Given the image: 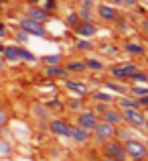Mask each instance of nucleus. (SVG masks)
<instances>
[{"mask_svg":"<svg viewBox=\"0 0 148 161\" xmlns=\"http://www.w3.org/2000/svg\"><path fill=\"white\" fill-rule=\"evenodd\" d=\"M122 145H124L126 157L130 161H144L146 159V143L138 141V139H126Z\"/></svg>","mask_w":148,"mask_h":161,"instance_id":"obj_1","label":"nucleus"},{"mask_svg":"<svg viewBox=\"0 0 148 161\" xmlns=\"http://www.w3.org/2000/svg\"><path fill=\"white\" fill-rule=\"evenodd\" d=\"M122 110V118L124 122H128L134 129H146V120H144V110L142 108H120Z\"/></svg>","mask_w":148,"mask_h":161,"instance_id":"obj_2","label":"nucleus"},{"mask_svg":"<svg viewBox=\"0 0 148 161\" xmlns=\"http://www.w3.org/2000/svg\"><path fill=\"white\" fill-rule=\"evenodd\" d=\"M18 25H20V31H24L27 35H35V37H41V39L47 37L45 25L39 23V20H35V19H31V16H23V19L18 20Z\"/></svg>","mask_w":148,"mask_h":161,"instance_id":"obj_3","label":"nucleus"},{"mask_svg":"<svg viewBox=\"0 0 148 161\" xmlns=\"http://www.w3.org/2000/svg\"><path fill=\"white\" fill-rule=\"evenodd\" d=\"M104 155L105 157H112V159H118V161H128L124 145L120 141H116V139H110V141L104 143Z\"/></svg>","mask_w":148,"mask_h":161,"instance_id":"obj_4","label":"nucleus"},{"mask_svg":"<svg viewBox=\"0 0 148 161\" xmlns=\"http://www.w3.org/2000/svg\"><path fill=\"white\" fill-rule=\"evenodd\" d=\"M98 122H100V116L94 112V110H81V112L77 114V118H75V125L81 126V129H85L87 133H91Z\"/></svg>","mask_w":148,"mask_h":161,"instance_id":"obj_5","label":"nucleus"},{"mask_svg":"<svg viewBox=\"0 0 148 161\" xmlns=\"http://www.w3.org/2000/svg\"><path fill=\"white\" fill-rule=\"evenodd\" d=\"M91 133H94V137H95L98 143H105V141H110V139L116 137V126L110 125V122H105V120H100Z\"/></svg>","mask_w":148,"mask_h":161,"instance_id":"obj_6","label":"nucleus"},{"mask_svg":"<svg viewBox=\"0 0 148 161\" xmlns=\"http://www.w3.org/2000/svg\"><path fill=\"white\" fill-rule=\"evenodd\" d=\"M138 69H140V67H138L136 63L126 61V63H120V65H114L112 69H110V74H112V78L120 80V82H126V80H130V75Z\"/></svg>","mask_w":148,"mask_h":161,"instance_id":"obj_7","label":"nucleus"},{"mask_svg":"<svg viewBox=\"0 0 148 161\" xmlns=\"http://www.w3.org/2000/svg\"><path fill=\"white\" fill-rule=\"evenodd\" d=\"M98 16L104 23H116L118 20V6H114V4H108V2H104V4H100L98 6Z\"/></svg>","mask_w":148,"mask_h":161,"instance_id":"obj_8","label":"nucleus"},{"mask_svg":"<svg viewBox=\"0 0 148 161\" xmlns=\"http://www.w3.org/2000/svg\"><path fill=\"white\" fill-rule=\"evenodd\" d=\"M81 39H91V37L98 35V27H95L94 20H79V25L73 29Z\"/></svg>","mask_w":148,"mask_h":161,"instance_id":"obj_9","label":"nucleus"},{"mask_svg":"<svg viewBox=\"0 0 148 161\" xmlns=\"http://www.w3.org/2000/svg\"><path fill=\"white\" fill-rule=\"evenodd\" d=\"M49 129L53 130L57 137H63V139H71V125H67L65 120H59V118H53L49 122Z\"/></svg>","mask_w":148,"mask_h":161,"instance_id":"obj_10","label":"nucleus"},{"mask_svg":"<svg viewBox=\"0 0 148 161\" xmlns=\"http://www.w3.org/2000/svg\"><path fill=\"white\" fill-rule=\"evenodd\" d=\"M100 116H101V120L110 122V125H114V126H120L122 122H124V118H122V112H120V110H114V108L104 110Z\"/></svg>","mask_w":148,"mask_h":161,"instance_id":"obj_11","label":"nucleus"},{"mask_svg":"<svg viewBox=\"0 0 148 161\" xmlns=\"http://www.w3.org/2000/svg\"><path fill=\"white\" fill-rule=\"evenodd\" d=\"M65 88L71 92L73 96H85L89 92L87 84H81V82H75V80H65Z\"/></svg>","mask_w":148,"mask_h":161,"instance_id":"obj_12","label":"nucleus"},{"mask_svg":"<svg viewBox=\"0 0 148 161\" xmlns=\"http://www.w3.org/2000/svg\"><path fill=\"white\" fill-rule=\"evenodd\" d=\"M69 130H71V139H73L77 145H87V141H89V133H87L85 129H81V126L73 125Z\"/></svg>","mask_w":148,"mask_h":161,"instance_id":"obj_13","label":"nucleus"},{"mask_svg":"<svg viewBox=\"0 0 148 161\" xmlns=\"http://www.w3.org/2000/svg\"><path fill=\"white\" fill-rule=\"evenodd\" d=\"M27 16L39 20V23H45V20L49 19V12L45 10V8H41L39 4H31V6H28V10H27Z\"/></svg>","mask_w":148,"mask_h":161,"instance_id":"obj_14","label":"nucleus"},{"mask_svg":"<svg viewBox=\"0 0 148 161\" xmlns=\"http://www.w3.org/2000/svg\"><path fill=\"white\" fill-rule=\"evenodd\" d=\"M45 75H47V78H59V80H65L67 75H69V71H67L65 67L59 63V65H47V69H45Z\"/></svg>","mask_w":148,"mask_h":161,"instance_id":"obj_15","label":"nucleus"},{"mask_svg":"<svg viewBox=\"0 0 148 161\" xmlns=\"http://www.w3.org/2000/svg\"><path fill=\"white\" fill-rule=\"evenodd\" d=\"M118 106H120V108H142L140 100L134 98V96H130V94L120 96V98H118Z\"/></svg>","mask_w":148,"mask_h":161,"instance_id":"obj_16","label":"nucleus"},{"mask_svg":"<svg viewBox=\"0 0 148 161\" xmlns=\"http://www.w3.org/2000/svg\"><path fill=\"white\" fill-rule=\"evenodd\" d=\"M114 96L116 94H112V92H108V90H95L94 94H91V98H94L95 102H101V104H112V102H116Z\"/></svg>","mask_w":148,"mask_h":161,"instance_id":"obj_17","label":"nucleus"},{"mask_svg":"<svg viewBox=\"0 0 148 161\" xmlns=\"http://www.w3.org/2000/svg\"><path fill=\"white\" fill-rule=\"evenodd\" d=\"M0 55L4 61H18V45H4Z\"/></svg>","mask_w":148,"mask_h":161,"instance_id":"obj_18","label":"nucleus"},{"mask_svg":"<svg viewBox=\"0 0 148 161\" xmlns=\"http://www.w3.org/2000/svg\"><path fill=\"white\" fill-rule=\"evenodd\" d=\"M63 67H65V69L69 71V74H83V71L87 69V67H85V63H83V61H79V59H71V61H67Z\"/></svg>","mask_w":148,"mask_h":161,"instance_id":"obj_19","label":"nucleus"},{"mask_svg":"<svg viewBox=\"0 0 148 161\" xmlns=\"http://www.w3.org/2000/svg\"><path fill=\"white\" fill-rule=\"evenodd\" d=\"M124 51H128V53H132V55H144L146 49H144V45L138 43V41H128V43L124 45Z\"/></svg>","mask_w":148,"mask_h":161,"instance_id":"obj_20","label":"nucleus"},{"mask_svg":"<svg viewBox=\"0 0 148 161\" xmlns=\"http://www.w3.org/2000/svg\"><path fill=\"white\" fill-rule=\"evenodd\" d=\"M105 88H108L110 92H114V94H128L130 92V86H126V84H118V82H105Z\"/></svg>","mask_w":148,"mask_h":161,"instance_id":"obj_21","label":"nucleus"},{"mask_svg":"<svg viewBox=\"0 0 148 161\" xmlns=\"http://www.w3.org/2000/svg\"><path fill=\"white\" fill-rule=\"evenodd\" d=\"M83 63H85V67H87V69H91V71H105V63L101 61V59L87 57Z\"/></svg>","mask_w":148,"mask_h":161,"instance_id":"obj_22","label":"nucleus"},{"mask_svg":"<svg viewBox=\"0 0 148 161\" xmlns=\"http://www.w3.org/2000/svg\"><path fill=\"white\" fill-rule=\"evenodd\" d=\"M18 61L35 63V61H37V55H35V53H31L27 47H20V45H18Z\"/></svg>","mask_w":148,"mask_h":161,"instance_id":"obj_23","label":"nucleus"},{"mask_svg":"<svg viewBox=\"0 0 148 161\" xmlns=\"http://www.w3.org/2000/svg\"><path fill=\"white\" fill-rule=\"evenodd\" d=\"M130 96H134V98H142V96H148V86H142V84H134V86H130Z\"/></svg>","mask_w":148,"mask_h":161,"instance_id":"obj_24","label":"nucleus"},{"mask_svg":"<svg viewBox=\"0 0 148 161\" xmlns=\"http://www.w3.org/2000/svg\"><path fill=\"white\" fill-rule=\"evenodd\" d=\"M130 80H132L134 84H148V74L138 69V71H134V74L130 75Z\"/></svg>","mask_w":148,"mask_h":161,"instance_id":"obj_25","label":"nucleus"},{"mask_svg":"<svg viewBox=\"0 0 148 161\" xmlns=\"http://www.w3.org/2000/svg\"><path fill=\"white\" fill-rule=\"evenodd\" d=\"M43 63H47V65H59L61 63V55H45Z\"/></svg>","mask_w":148,"mask_h":161,"instance_id":"obj_26","label":"nucleus"},{"mask_svg":"<svg viewBox=\"0 0 148 161\" xmlns=\"http://www.w3.org/2000/svg\"><path fill=\"white\" fill-rule=\"evenodd\" d=\"M75 47H77L79 51H89V49L94 47V45H91V41H89V39H79Z\"/></svg>","mask_w":148,"mask_h":161,"instance_id":"obj_27","label":"nucleus"},{"mask_svg":"<svg viewBox=\"0 0 148 161\" xmlns=\"http://www.w3.org/2000/svg\"><path fill=\"white\" fill-rule=\"evenodd\" d=\"M77 16H79V20H91V10H89V6H83V8H79Z\"/></svg>","mask_w":148,"mask_h":161,"instance_id":"obj_28","label":"nucleus"},{"mask_svg":"<svg viewBox=\"0 0 148 161\" xmlns=\"http://www.w3.org/2000/svg\"><path fill=\"white\" fill-rule=\"evenodd\" d=\"M67 25H69V27H77L79 25V16H77V12H69V14H67Z\"/></svg>","mask_w":148,"mask_h":161,"instance_id":"obj_29","label":"nucleus"},{"mask_svg":"<svg viewBox=\"0 0 148 161\" xmlns=\"http://www.w3.org/2000/svg\"><path fill=\"white\" fill-rule=\"evenodd\" d=\"M122 2V6H126V8H136L138 6V0H120Z\"/></svg>","mask_w":148,"mask_h":161,"instance_id":"obj_30","label":"nucleus"},{"mask_svg":"<svg viewBox=\"0 0 148 161\" xmlns=\"http://www.w3.org/2000/svg\"><path fill=\"white\" fill-rule=\"evenodd\" d=\"M6 122H8V114H6V110L0 108V129H2V126L6 125Z\"/></svg>","mask_w":148,"mask_h":161,"instance_id":"obj_31","label":"nucleus"},{"mask_svg":"<svg viewBox=\"0 0 148 161\" xmlns=\"http://www.w3.org/2000/svg\"><path fill=\"white\" fill-rule=\"evenodd\" d=\"M138 100H140L142 110H148V96H142V98H138Z\"/></svg>","mask_w":148,"mask_h":161,"instance_id":"obj_32","label":"nucleus"},{"mask_svg":"<svg viewBox=\"0 0 148 161\" xmlns=\"http://www.w3.org/2000/svg\"><path fill=\"white\" fill-rule=\"evenodd\" d=\"M49 108H57V110H61L63 106H61V102H59V100H51V102H49Z\"/></svg>","mask_w":148,"mask_h":161,"instance_id":"obj_33","label":"nucleus"},{"mask_svg":"<svg viewBox=\"0 0 148 161\" xmlns=\"http://www.w3.org/2000/svg\"><path fill=\"white\" fill-rule=\"evenodd\" d=\"M140 29L148 35V19H142V20H140Z\"/></svg>","mask_w":148,"mask_h":161,"instance_id":"obj_34","label":"nucleus"},{"mask_svg":"<svg viewBox=\"0 0 148 161\" xmlns=\"http://www.w3.org/2000/svg\"><path fill=\"white\" fill-rule=\"evenodd\" d=\"M6 35H8V31H6V25H2V23H0V39H4Z\"/></svg>","mask_w":148,"mask_h":161,"instance_id":"obj_35","label":"nucleus"},{"mask_svg":"<svg viewBox=\"0 0 148 161\" xmlns=\"http://www.w3.org/2000/svg\"><path fill=\"white\" fill-rule=\"evenodd\" d=\"M18 41H23V43H27V41H28V35H27L24 31H20V33H18Z\"/></svg>","mask_w":148,"mask_h":161,"instance_id":"obj_36","label":"nucleus"},{"mask_svg":"<svg viewBox=\"0 0 148 161\" xmlns=\"http://www.w3.org/2000/svg\"><path fill=\"white\" fill-rule=\"evenodd\" d=\"M108 2H110V4H114V6H122L120 0H108Z\"/></svg>","mask_w":148,"mask_h":161,"instance_id":"obj_37","label":"nucleus"},{"mask_svg":"<svg viewBox=\"0 0 148 161\" xmlns=\"http://www.w3.org/2000/svg\"><path fill=\"white\" fill-rule=\"evenodd\" d=\"M4 65H6V61H4V59H2V55H0V71L4 69Z\"/></svg>","mask_w":148,"mask_h":161,"instance_id":"obj_38","label":"nucleus"},{"mask_svg":"<svg viewBox=\"0 0 148 161\" xmlns=\"http://www.w3.org/2000/svg\"><path fill=\"white\" fill-rule=\"evenodd\" d=\"M144 120H146V126H148V110H144Z\"/></svg>","mask_w":148,"mask_h":161,"instance_id":"obj_39","label":"nucleus"},{"mask_svg":"<svg viewBox=\"0 0 148 161\" xmlns=\"http://www.w3.org/2000/svg\"><path fill=\"white\" fill-rule=\"evenodd\" d=\"M28 2H31V4H39L41 0H28Z\"/></svg>","mask_w":148,"mask_h":161,"instance_id":"obj_40","label":"nucleus"},{"mask_svg":"<svg viewBox=\"0 0 148 161\" xmlns=\"http://www.w3.org/2000/svg\"><path fill=\"white\" fill-rule=\"evenodd\" d=\"M104 161H118V159H112V157H104Z\"/></svg>","mask_w":148,"mask_h":161,"instance_id":"obj_41","label":"nucleus"},{"mask_svg":"<svg viewBox=\"0 0 148 161\" xmlns=\"http://www.w3.org/2000/svg\"><path fill=\"white\" fill-rule=\"evenodd\" d=\"M146 159H148V145H146Z\"/></svg>","mask_w":148,"mask_h":161,"instance_id":"obj_42","label":"nucleus"},{"mask_svg":"<svg viewBox=\"0 0 148 161\" xmlns=\"http://www.w3.org/2000/svg\"><path fill=\"white\" fill-rule=\"evenodd\" d=\"M0 6H2V0H0Z\"/></svg>","mask_w":148,"mask_h":161,"instance_id":"obj_43","label":"nucleus"},{"mask_svg":"<svg viewBox=\"0 0 148 161\" xmlns=\"http://www.w3.org/2000/svg\"><path fill=\"white\" fill-rule=\"evenodd\" d=\"M146 2H148V0H146Z\"/></svg>","mask_w":148,"mask_h":161,"instance_id":"obj_44","label":"nucleus"}]
</instances>
